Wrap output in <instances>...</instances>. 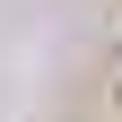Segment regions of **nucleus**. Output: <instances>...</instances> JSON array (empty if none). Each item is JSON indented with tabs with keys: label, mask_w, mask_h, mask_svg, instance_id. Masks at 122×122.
I'll return each instance as SVG.
<instances>
[]
</instances>
